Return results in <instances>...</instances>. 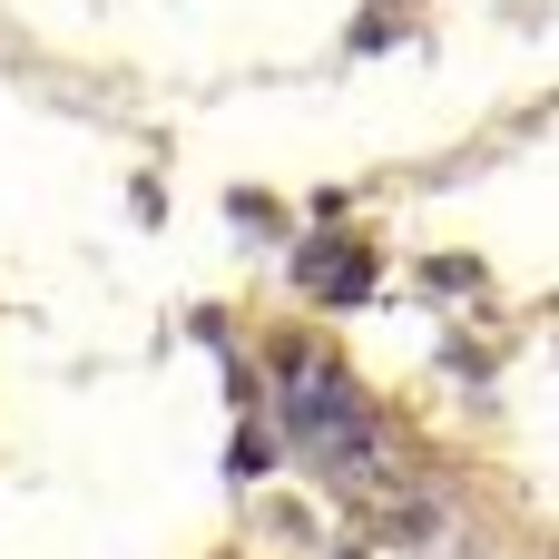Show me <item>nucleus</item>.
Listing matches in <instances>:
<instances>
[{
    "instance_id": "f257e3e1",
    "label": "nucleus",
    "mask_w": 559,
    "mask_h": 559,
    "mask_svg": "<svg viewBox=\"0 0 559 559\" xmlns=\"http://www.w3.org/2000/svg\"><path fill=\"white\" fill-rule=\"evenodd\" d=\"M285 423H295V442L324 462V472H354L383 432H373V413L354 403V383L334 373V364H314V373H295V393H285Z\"/></svg>"
}]
</instances>
